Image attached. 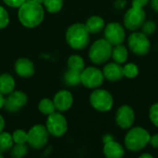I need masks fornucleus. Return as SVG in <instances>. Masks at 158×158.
Wrapping results in <instances>:
<instances>
[{
	"instance_id": "nucleus-40",
	"label": "nucleus",
	"mask_w": 158,
	"mask_h": 158,
	"mask_svg": "<svg viewBox=\"0 0 158 158\" xmlns=\"http://www.w3.org/2000/svg\"><path fill=\"white\" fill-rule=\"evenodd\" d=\"M140 157L141 158H153L154 156H153L152 155H150V154H143L142 156H140Z\"/></svg>"
},
{
	"instance_id": "nucleus-23",
	"label": "nucleus",
	"mask_w": 158,
	"mask_h": 158,
	"mask_svg": "<svg viewBox=\"0 0 158 158\" xmlns=\"http://www.w3.org/2000/svg\"><path fill=\"white\" fill-rule=\"evenodd\" d=\"M65 81L70 85L75 86L81 83V71H77L74 69H69L65 74Z\"/></svg>"
},
{
	"instance_id": "nucleus-34",
	"label": "nucleus",
	"mask_w": 158,
	"mask_h": 158,
	"mask_svg": "<svg viewBox=\"0 0 158 158\" xmlns=\"http://www.w3.org/2000/svg\"><path fill=\"white\" fill-rule=\"evenodd\" d=\"M149 143L156 149H158V133L153 135L150 137V141H149Z\"/></svg>"
},
{
	"instance_id": "nucleus-38",
	"label": "nucleus",
	"mask_w": 158,
	"mask_h": 158,
	"mask_svg": "<svg viewBox=\"0 0 158 158\" xmlns=\"http://www.w3.org/2000/svg\"><path fill=\"white\" fill-rule=\"evenodd\" d=\"M4 127H5V120L3 117L0 116V132H2V131L4 130Z\"/></svg>"
},
{
	"instance_id": "nucleus-14",
	"label": "nucleus",
	"mask_w": 158,
	"mask_h": 158,
	"mask_svg": "<svg viewBox=\"0 0 158 158\" xmlns=\"http://www.w3.org/2000/svg\"><path fill=\"white\" fill-rule=\"evenodd\" d=\"M54 105L56 109H57L60 112L67 111L68 109L70 108L73 103V97L72 94L67 91V90H62L59 91L54 98Z\"/></svg>"
},
{
	"instance_id": "nucleus-25",
	"label": "nucleus",
	"mask_w": 158,
	"mask_h": 158,
	"mask_svg": "<svg viewBox=\"0 0 158 158\" xmlns=\"http://www.w3.org/2000/svg\"><path fill=\"white\" fill-rule=\"evenodd\" d=\"M46 10L50 13L58 12L63 6V0H44Z\"/></svg>"
},
{
	"instance_id": "nucleus-9",
	"label": "nucleus",
	"mask_w": 158,
	"mask_h": 158,
	"mask_svg": "<svg viewBox=\"0 0 158 158\" xmlns=\"http://www.w3.org/2000/svg\"><path fill=\"white\" fill-rule=\"evenodd\" d=\"M146 14L143 7L131 6L124 15L123 22L125 27L131 31H136L142 27L145 21Z\"/></svg>"
},
{
	"instance_id": "nucleus-37",
	"label": "nucleus",
	"mask_w": 158,
	"mask_h": 158,
	"mask_svg": "<svg viewBox=\"0 0 158 158\" xmlns=\"http://www.w3.org/2000/svg\"><path fill=\"white\" fill-rule=\"evenodd\" d=\"M113 140H114V138H113V136H112V135H110V134H106V135L104 136V138H103V142H104V143H108V142L113 141Z\"/></svg>"
},
{
	"instance_id": "nucleus-6",
	"label": "nucleus",
	"mask_w": 158,
	"mask_h": 158,
	"mask_svg": "<svg viewBox=\"0 0 158 158\" xmlns=\"http://www.w3.org/2000/svg\"><path fill=\"white\" fill-rule=\"evenodd\" d=\"M90 103L92 106L101 112L109 111L113 106V96L111 94L104 89H97L90 95Z\"/></svg>"
},
{
	"instance_id": "nucleus-7",
	"label": "nucleus",
	"mask_w": 158,
	"mask_h": 158,
	"mask_svg": "<svg viewBox=\"0 0 158 158\" xmlns=\"http://www.w3.org/2000/svg\"><path fill=\"white\" fill-rule=\"evenodd\" d=\"M28 134V141L27 143L34 149H42L44 148L49 139V132L46 127L43 125H35L33 126Z\"/></svg>"
},
{
	"instance_id": "nucleus-42",
	"label": "nucleus",
	"mask_w": 158,
	"mask_h": 158,
	"mask_svg": "<svg viewBox=\"0 0 158 158\" xmlns=\"http://www.w3.org/2000/svg\"><path fill=\"white\" fill-rule=\"evenodd\" d=\"M2 157H3V156H2V154L0 153V158H2Z\"/></svg>"
},
{
	"instance_id": "nucleus-35",
	"label": "nucleus",
	"mask_w": 158,
	"mask_h": 158,
	"mask_svg": "<svg viewBox=\"0 0 158 158\" xmlns=\"http://www.w3.org/2000/svg\"><path fill=\"white\" fill-rule=\"evenodd\" d=\"M127 4V1L126 0H117L115 3H114V6L117 9H121L123 8Z\"/></svg>"
},
{
	"instance_id": "nucleus-20",
	"label": "nucleus",
	"mask_w": 158,
	"mask_h": 158,
	"mask_svg": "<svg viewBox=\"0 0 158 158\" xmlns=\"http://www.w3.org/2000/svg\"><path fill=\"white\" fill-rule=\"evenodd\" d=\"M128 55H129V52H128L127 47L122 45V44H120L115 45V47L112 49L111 56L115 62L118 64H123L127 61Z\"/></svg>"
},
{
	"instance_id": "nucleus-5",
	"label": "nucleus",
	"mask_w": 158,
	"mask_h": 158,
	"mask_svg": "<svg viewBox=\"0 0 158 158\" xmlns=\"http://www.w3.org/2000/svg\"><path fill=\"white\" fill-rule=\"evenodd\" d=\"M128 45L133 54L140 56L147 55L151 49L150 40L143 31L132 32L128 38Z\"/></svg>"
},
{
	"instance_id": "nucleus-15",
	"label": "nucleus",
	"mask_w": 158,
	"mask_h": 158,
	"mask_svg": "<svg viewBox=\"0 0 158 158\" xmlns=\"http://www.w3.org/2000/svg\"><path fill=\"white\" fill-rule=\"evenodd\" d=\"M104 77L110 81H117L121 80L124 77L123 67L117 62L108 63L103 69Z\"/></svg>"
},
{
	"instance_id": "nucleus-1",
	"label": "nucleus",
	"mask_w": 158,
	"mask_h": 158,
	"mask_svg": "<svg viewBox=\"0 0 158 158\" xmlns=\"http://www.w3.org/2000/svg\"><path fill=\"white\" fill-rule=\"evenodd\" d=\"M19 19L27 28L38 26L44 19V11L41 4L33 0H26L19 9Z\"/></svg>"
},
{
	"instance_id": "nucleus-2",
	"label": "nucleus",
	"mask_w": 158,
	"mask_h": 158,
	"mask_svg": "<svg viewBox=\"0 0 158 158\" xmlns=\"http://www.w3.org/2000/svg\"><path fill=\"white\" fill-rule=\"evenodd\" d=\"M66 40L70 47L81 50L88 45L90 42V32L86 29L85 24L75 23L67 30Z\"/></svg>"
},
{
	"instance_id": "nucleus-16",
	"label": "nucleus",
	"mask_w": 158,
	"mask_h": 158,
	"mask_svg": "<svg viewBox=\"0 0 158 158\" xmlns=\"http://www.w3.org/2000/svg\"><path fill=\"white\" fill-rule=\"evenodd\" d=\"M15 70L17 74L22 78H30L34 74L33 63L27 58H19L15 63Z\"/></svg>"
},
{
	"instance_id": "nucleus-30",
	"label": "nucleus",
	"mask_w": 158,
	"mask_h": 158,
	"mask_svg": "<svg viewBox=\"0 0 158 158\" xmlns=\"http://www.w3.org/2000/svg\"><path fill=\"white\" fill-rule=\"evenodd\" d=\"M149 118L151 122L158 128V103L154 104L149 109Z\"/></svg>"
},
{
	"instance_id": "nucleus-4",
	"label": "nucleus",
	"mask_w": 158,
	"mask_h": 158,
	"mask_svg": "<svg viewBox=\"0 0 158 158\" xmlns=\"http://www.w3.org/2000/svg\"><path fill=\"white\" fill-rule=\"evenodd\" d=\"M112 44L106 39L97 40L93 44L89 51V57L94 64L101 65L106 63L112 55Z\"/></svg>"
},
{
	"instance_id": "nucleus-33",
	"label": "nucleus",
	"mask_w": 158,
	"mask_h": 158,
	"mask_svg": "<svg viewBox=\"0 0 158 158\" xmlns=\"http://www.w3.org/2000/svg\"><path fill=\"white\" fill-rule=\"evenodd\" d=\"M150 0H132V6L137 7H143L145 6Z\"/></svg>"
},
{
	"instance_id": "nucleus-19",
	"label": "nucleus",
	"mask_w": 158,
	"mask_h": 158,
	"mask_svg": "<svg viewBox=\"0 0 158 158\" xmlns=\"http://www.w3.org/2000/svg\"><path fill=\"white\" fill-rule=\"evenodd\" d=\"M15 89V80L9 74H2L0 76V93L2 94H9Z\"/></svg>"
},
{
	"instance_id": "nucleus-21",
	"label": "nucleus",
	"mask_w": 158,
	"mask_h": 158,
	"mask_svg": "<svg viewBox=\"0 0 158 158\" xmlns=\"http://www.w3.org/2000/svg\"><path fill=\"white\" fill-rule=\"evenodd\" d=\"M12 135L7 132H0V153L8 151L13 146Z\"/></svg>"
},
{
	"instance_id": "nucleus-36",
	"label": "nucleus",
	"mask_w": 158,
	"mask_h": 158,
	"mask_svg": "<svg viewBox=\"0 0 158 158\" xmlns=\"http://www.w3.org/2000/svg\"><path fill=\"white\" fill-rule=\"evenodd\" d=\"M149 2H150V4H151L152 8H153L156 13H158V0H150Z\"/></svg>"
},
{
	"instance_id": "nucleus-26",
	"label": "nucleus",
	"mask_w": 158,
	"mask_h": 158,
	"mask_svg": "<svg viewBox=\"0 0 158 158\" xmlns=\"http://www.w3.org/2000/svg\"><path fill=\"white\" fill-rule=\"evenodd\" d=\"M123 74H124V77H126V78L133 79L139 74V68L137 65H135L133 63L126 64L123 67Z\"/></svg>"
},
{
	"instance_id": "nucleus-32",
	"label": "nucleus",
	"mask_w": 158,
	"mask_h": 158,
	"mask_svg": "<svg viewBox=\"0 0 158 158\" xmlns=\"http://www.w3.org/2000/svg\"><path fill=\"white\" fill-rule=\"evenodd\" d=\"M3 1L11 7H19L26 0H3Z\"/></svg>"
},
{
	"instance_id": "nucleus-41",
	"label": "nucleus",
	"mask_w": 158,
	"mask_h": 158,
	"mask_svg": "<svg viewBox=\"0 0 158 158\" xmlns=\"http://www.w3.org/2000/svg\"><path fill=\"white\" fill-rule=\"evenodd\" d=\"M33 1H35V2H37V3H39V4L44 3V0H33Z\"/></svg>"
},
{
	"instance_id": "nucleus-29",
	"label": "nucleus",
	"mask_w": 158,
	"mask_h": 158,
	"mask_svg": "<svg viewBox=\"0 0 158 158\" xmlns=\"http://www.w3.org/2000/svg\"><path fill=\"white\" fill-rule=\"evenodd\" d=\"M142 31L145 35H151L153 34L156 30V24L155 21L152 20H148V21H144L143 24L142 25Z\"/></svg>"
},
{
	"instance_id": "nucleus-18",
	"label": "nucleus",
	"mask_w": 158,
	"mask_h": 158,
	"mask_svg": "<svg viewBox=\"0 0 158 158\" xmlns=\"http://www.w3.org/2000/svg\"><path fill=\"white\" fill-rule=\"evenodd\" d=\"M85 27L90 33H98L105 27V20L99 16H93L88 19Z\"/></svg>"
},
{
	"instance_id": "nucleus-17",
	"label": "nucleus",
	"mask_w": 158,
	"mask_h": 158,
	"mask_svg": "<svg viewBox=\"0 0 158 158\" xmlns=\"http://www.w3.org/2000/svg\"><path fill=\"white\" fill-rule=\"evenodd\" d=\"M123 147L117 142L110 141L104 145V155L107 158H120L124 156Z\"/></svg>"
},
{
	"instance_id": "nucleus-3",
	"label": "nucleus",
	"mask_w": 158,
	"mask_h": 158,
	"mask_svg": "<svg viewBox=\"0 0 158 158\" xmlns=\"http://www.w3.org/2000/svg\"><path fill=\"white\" fill-rule=\"evenodd\" d=\"M150 133L142 127L131 129L125 136V145L131 152H139L143 150L150 141Z\"/></svg>"
},
{
	"instance_id": "nucleus-22",
	"label": "nucleus",
	"mask_w": 158,
	"mask_h": 158,
	"mask_svg": "<svg viewBox=\"0 0 158 158\" xmlns=\"http://www.w3.org/2000/svg\"><path fill=\"white\" fill-rule=\"evenodd\" d=\"M68 67L70 69H74V70L81 72L84 69V61H83L82 57H81L80 56L73 55L69 57Z\"/></svg>"
},
{
	"instance_id": "nucleus-39",
	"label": "nucleus",
	"mask_w": 158,
	"mask_h": 158,
	"mask_svg": "<svg viewBox=\"0 0 158 158\" xmlns=\"http://www.w3.org/2000/svg\"><path fill=\"white\" fill-rule=\"evenodd\" d=\"M4 103H5V98H4L3 94L0 93V109L4 106Z\"/></svg>"
},
{
	"instance_id": "nucleus-13",
	"label": "nucleus",
	"mask_w": 158,
	"mask_h": 158,
	"mask_svg": "<svg viewBox=\"0 0 158 158\" xmlns=\"http://www.w3.org/2000/svg\"><path fill=\"white\" fill-rule=\"evenodd\" d=\"M27 95L20 91H13L9 94L7 99L5 100L4 107L9 112H15L23 107L27 104Z\"/></svg>"
},
{
	"instance_id": "nucleus-12",
	"label": "nucleus",
	"mask_w": 158,
	"mask_h": 158,
	"mask_svg": "<svg viewBox=\"0 0 158 158\" xmlns=\"http://www.w3.org/2000/svg\"><path fill=\"white\" fill-rule=\"evenodd\" d=\"M135 114L131 106L124 105L120 106L116 113V122L121 129H130L134 123Z\"/></svg>"
},
{
	"instance_id": "nucleus-8",
	"label": "nucleus",
	"mask_w": 158,
	"mask_h": 158,
	"mask_svg": "<svg viewBox=\"0 0 158 158\" xmlns=\"http://www.w3.org/2000/svg\"><path fill=\"white\" fill-rule=\"evenodd\" d=\"M46 129L49 134L54 137H61L68 131V123L65 117L57 112H53L48 115L46 121Z\"/></svg>"
},
{
	"instance_id": "nucleus-24",
	"label": "nucleus",
	"mask_w": 158,
	"mask_h": 158,
	"mask_svg": "<svg viewBox=\"0 0 158 158\" xmlns=\"http://www.w3.org/2000/svg\"><path fill=\"white\" fill-rule=\"evenodd\" d=\"M39 110L44 114V115H50L53 112H55L56 107L54 105V102L48 98H44L40 101L39 103Z\"/></svg>"
},
{
	"instance_id": "nucleus-31",
	"label": "nucleus",
	"mask_w": 158,
	"mask_h": 158,
	"mask_svg": "<svg viewBox=\"0 0 158 158\" xmlns=\"http://www.w3.org/2000/svg\"><path fill=\"white\" fill-rule=\"evenodd\" d=\"M9 22V17L7 11L0 6V29H3L7 26Z\"/></svg>"
},
{
	"instance_id": "nucleus-27",
	"label": "nucleus",
	"mask_w": 158,
	"mask_h": 158,
	"mask_svg": "<svg viewBox=\"0 0 158 158\" xmlns=\"http://www.w3.org/2000/svg\"><path fill=\"white\" fill-rule=\"evenodd\" d=\"M13 142L17 144H23L28 141V134L22 130H17L12 134Z\"/></svg>"
},
{
	"instance_id": "nucleus-11",
	"label": "nucleus",
	"mask_w": 158,
	"mask_h": 158,
	"mask_svg": "<svg viewBox=\"0 0 158 158\" xmlns=\"http://www.w3.org/2000/svg\"><path fill=\"white\" fill-rule=\"evenodd\" d=\"M105 39L112 45L120 44L125 40V31L118 22H110L105 28Z\"/></svg>"
},
{
	"instance_id": "nucleus-28",
	"label": "nucleus",
	"mask_w": 158,
	"mask_h": 158,
	"mask_svg": "<svg viewBox=\"0 0 158 158\" xmlns=\"http://www.w3.org/2000/svg\"><path fill=\"white\" fill-rule=\"evenodd\" d=\"M27 152H28V148L25 145V143H23V144H17L16 143V145L11 150V156L13 157L20 158L26 156Z\"/></svg>"
},
{
	"instance_id": "nucleus-10",
	"label": "nucleus",
	"mask_w": 158,
	"mask_h": 158,
	"mask_svg": "<svg viewBox=\"0 0 158 158\" xmlns=\"http://www.w3.org/2000/svg\"><path fill=\"white\" fill-rule=\"evenodd\" d=\"M104 79L105 77L103 71L94 67L83 69V70L81 72V83L90 89L101 86L104 81Z\"/></svg>"
}]
</instances>
